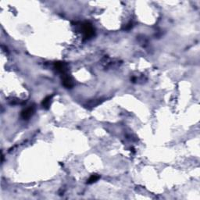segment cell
I'll return each mask as SVG.
<instances>
[{
  "mask_svg": "<svg viewBox=\"0 0 200 200\" xmlns=\"http://www.w3.org/2000/svg\"><path fill=\"white\" fill-rule=\"evenodd\" d=\"M35 112V107L34 106H30L28 108H27L26 110H23L21 113V117L24 120H28Z\"/></svg>",
  "mask_w": 200,
  "mask_h": 200,
  "instance_id": "2",
  "label": "cell"
},
{
  "mask_svg": "<svg viewBox=\"0 0 200 200\" xmlns=\"http://www.w3.org/2000/svg\"><path fill=\"white\" fill-rule=\"evenodd\" d=\"M53 96H49L43 99L42 103V104L43 108L45 109V110H48V109L49 108L50 105H51V102H52V99H53Z\"/></svg>",
  "mask_w": 200,
  "mask_h": 200,
  "instance_id": "5",
  "label": "cell"
},
{
  "mask_svg": "<svg viewBox=\"0 0 200 200\" xmlns=\"http://www.w3.org/2000/svg\"><path fill=\"white\" fill-rule=\"evenodd\" d=\"M99 178H100V176L98 175V174H92L90 177V178L89 179V181H88L87 183L88 184H92V183L97 181Z\"/></svg>",
  "mask_w": 200,
  "mask_h": 200,
  "instance_id": "6",
  "label": "cell"
},
{
  "mask_svg": "<svg viewBox=\"0 0 200 200\" xmlns=\"http://www.w3.org/2000/svg\"><path fill=\"white\" fill-rule=\"evenodd\" d=\"M82 32H83L84 37L86 39H89L92 38L95 35V30L92 24L89 23H85L82 27Z\"/></svg>",
  "mask_w": 200,
  "mask_h": 200,
  "instance_id": "1",
  "label": "cell"
},
{
  "mask_svg": "<svg viewBox=\"0 0 200 200\" xmlns=\"http://www.w3.org/2000/svg\"><path fill=\"white\" fill-rule=\"evenodd\" d=\"M55 68L62 75H64L67 71V64L64 62H57L55 64Z\"/></svg>",
  "mask_w": 200,
  "mask_h": 200,
  "instance_id": "4",
  "label": "cell"
},
{
  "mask_svg": "<svg viewBox=\"0 0 200 200\" xmlns=\"http://www.w3.org/2000/svg\"><path fill=\"white\" fill-rule=\"evenodd\" d=\"M63 79V85L65 86L66 88H67V89H71L74 86V82H73V80L71 77H69V75H63L62 77Z\"/></svg>",
  "mask_w": 200,
  "mask_h": 200,
  "instance_id": "3",
  "label": "cell"
}]
</instances>
